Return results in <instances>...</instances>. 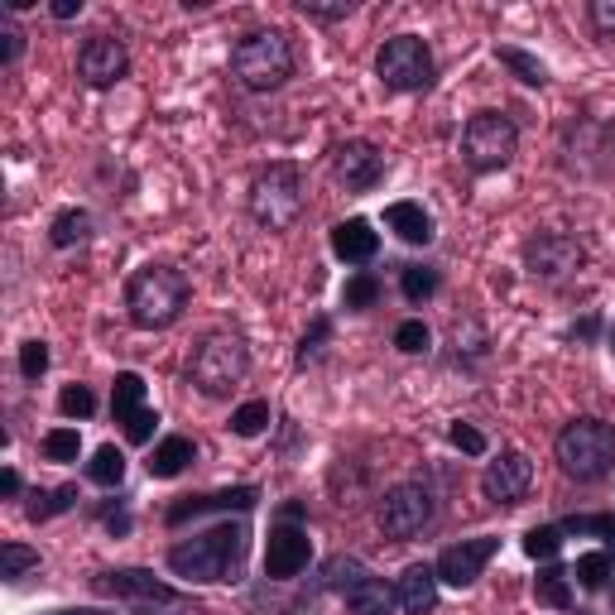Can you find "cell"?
Returning <instances> with one entry per match:
<instances>
[{"instance_id":"obj_51","label":"cell","mask_w":615,"mask_h":615,"mask_svg":"<svg viewBox=\"0 0 615 615\" xmlns=\"http://www.w3.org/2000/svg\"><path fill=\"white\" fill-rule=\"evenodd\" d=\"M606 543H611V553H615V534H611V539H606Z\"/></svg>"},{"instance_id":"obj_45","label":"cell","mask_w":615,"mask_h":615,"mask_svg":"<svg viewBox=\"0 0 615 615\" xmlns=\"http://www.w3.org/2000/svg\"><path fill=\"white\" fill-rule=\"evenodd\" d=\"M587 20L601 39H615V0H591L587 5Z\"/></svg>"},{"instance_id":"obj_42","label":"cell","mask_w":615,"mask_h":615,"mask_svg":"<svg viewBox=\"0 0 615 615\" xmlns=\"http://www.w3.org/2000/svg\"><path fill=\"white\" fill-rule=\"evenodd\" d=\"M43 371H49V342H39V337H35V342L20 346V375H25L29 385H35Z\"/></svg>"},{"instance_id":"obj_14","label":"cell","mask_w":615,"mask_h":615,"mask_svg":"<svg viewBox=\"0 0 615 615\" xmlns=\"http://www.w3.org/2000/svg\"><path fill=\"white\" fill-rule=\"evenodd\" d=\"M500 539H490V534H476V539H462V543H447L438 553V581H447V587H472V581H481V573H486V563L496 558Z\"/></svg>"},{"instance_id":"obj_24","label":"cell","mask_w":615,"mask_h":615,"mask_svg":"<svg viewBox=\"0 0 615 615\" xmlns=\"http://www.w3.org/2000/svg\"><path fill=\"white\" fill-rule=\"evenodd\" d=\"M534 601L548 611H573V573H563L558 563L539 567V577H534Z\"/></svg>"},{"instance_id":"obj_40","label":"cell","mask_w":615,"mask_h":615,"mask_svg":"<svg viewBox=\"0 0 615 615\" xmlns=\"http://www.w3.org/2000/svg\"><path fill=\"white\" fill-rule=\"evenodd\" d=\"M395 346H399L405 356H423V351L433 346V332L423 328L419 318H409V322H399V328H395Z\"/></svg>"},{"instance_id":"obj_22","label":"cell","mask_w":615,"mask_h":615,"mask_svg":"<svg viewBox=\"0 0 615 615\" xmlns=\"http://www.w3.org/2000/svg\"><path fill=\"white\" fill-rule=\"evenodd\" d=\"M385 227L395 231L405 245H433V236H438V231H433V217L419 203H389L385 207Z\"/></svg>"},{"instance_id":"obj_38","label":"cell","mask_w":615,"mask_h":615,"mask_svg":"<svg viewBox=\"0 0 615 615\" xmlns=\"http://www.w3.org/2000/svg\"><path fill=\"white\" fill-rule=\"evenodd\" d=\"M351 0H298V15L318 20V25H337V20H351Z\"/></svg>"},{"instance_id":"obj_39","label":"cell","mask_w":615,"mask_h":615,"mask_svg":"<svg viewBox=\"0 0 615 615\" xmlns=\"http://www.w3.org/2000/svg\"><path fill=\"white\" fill-rule=\"evenodd\" d=\"M59 413H63V419H92V413H97V395L87 385H63Z\"/></svg>"},{"instance_id":"obj_31","label":"cell","mask_w":615,"mask_h":615,"mask_svg":"<svg viewBox=\"0 0 615 615\" xmlns=\"http://www.w3.org/2000/svg\"><path fill=\"white\" fill-rule=\"evenodd\" d=\"M563 524H539V529L524 534V553L534 558V563H553L558 553H563Z\"/></svg>"},{"instance_id":"obj_44","label":"cell","mask_w":615,"mask_h":615,"mask_svg":"<svg viewBox=\"0 0 615 615\" xmlns=\"http://www.w3.org/2000/svg\"><path fill=\"white\" fill-rule=\"evenodd\" d=\"M25 59V29L20 25H10V20H0V63H20Z\"/></svg>"},{"instance_id":"obj_26","label":"cell","mask_w":615,"mask_h":615,"mask_svg":"<svg viewBox=\"0 0 615 615\" xmlns=\"http://www.w3.org/2000/svg\"><path fill=\"white\" fill-rule=\"evenodd\" d=\"M87 481L92 486H106V490H116L120 481H126V452L120 447H97L92 452V462H87Z\"/></svg>"},{"instance_id":"obj_15","label":"cell","mask_w":615,"mask_h":615,"mask_svg":"<svg viewBox=\"0 0 615 615\" xmlns=\"http://www.w3.org/2000/svg\"><path fill=\"white\" fill-rule=\"evenodd\" d=\"M332 174H337V183L346 193H371L380 178H385V154L371 140H346L332 150Z\"/></svg>"},{"instance_id":"obj_5","label":"cell","mask_w":615,"mask_h":615,"mask_svg":"<svg viewBox=\"0 0 615 615\" xmlns=\"http://www.w3.org/2000/svg\"><path fill=\"white\" fill-rule=\"evenodd\" d=\"M231 73L245 92H279L289 77L298 73L294 39L284 29H251L236 49H231Z\"/></svg>"},{"instance_id":"obj_49","label":"cell","mask_w":615,"mask_h":615,"mask_svg":"<svg viewBox=\"0 0 615 615\" xmlns=\"http://www.w3.org/2000/svg\"><path fill=\"white\" fill-rule=\"evenodd\" d=\"M106 529H111V534H130V514H116V510H106Z\"/></svg>"},{"instance_id":"obj_3","label":"cell","mask_w":615,"mask_h":615,"mask_svg":"<svg viewBox=\"0 0 615 615\" xmlns=\"http://www.w3.org/2000/svg\"><path fill=\"white\" fill-rule=\"evenodd\" d=\"M245 207H251V217H255V227H260V231H274V236H279V231H294L298 217L308 212V178H304V169L289 164V159L265 164V169L255 174Z\"/></svg>"},{"instance_id":"obj_9","label":"cell","mask_w":615,"mask_h":615,"mask_svg":"<svg viewBox=\"0 0 615 615\" xmlns=\"http://www.w3.org/2000/svg\"><path fill=\"white\" fill-rule=\"evenodd\" d=\"M433 514H438V505H433V490L419 486V481H399V486H389L385 496H380V510H375V524L385 539H419L423 529L433 524Z\"/></svg>"},{"instance_id":"obj_37","label":"cell","mask_w":615,"mask_h":615,"mask_svg":"<svg viewBox=\"0 0 615 615\" xmlns=\"http://www.w3.org/2000/svg\"><path fill=\"white\" fill-rule=\"evenodd\" d=\"M573 577H577V587L601 591V587H606V577H611V553H581L577 567H573Z\"/></svg>"},{"instance_id":"obj_29","label":"cell","mask_w":615,"mask_h":615,"mask_svg":"<svg viewBox=\"0 0 615 615\" xmlns=\"http://www.w3.org/2000/svg\"><path fill=\"white\" fill-rule=\"evenodd\" d=\"M77 505V486H59V490H35L29 496V520L43 524L53 520V514H68Z\"/></svg>"},{"instance_id":"obj_19","label":"cell","mask_w":615,"mask_h":615,"mask_svg":"<svg viewBox=\"0 0 615 615\" xmlns=\"http://www.w3.org/2000/svg\"><path fill=\"white\" fill-rule=\"evenodd\" d=\"M438 567L433 563H409L395 581V601L405 615H433L438 611Z\"/></svg>"},{"instance_id":"obj_16","label":"cell","mask_w":615,"mask_h":615,"mask_svg":"<svg viewBox=\"0 0 615 615\" xmlns=\"http://www.w3.org/2000/svg\"><path fill=\"white\" fill-rule=\"evenodd\" d=\"M312 558V539L298 524H274L270 543H265V577L270 581H294Z\"/></svg>"},{"instance_id":"obj_32","label":"cell","mask_w":615,"mask_h":615,"mask_svg":"<svg viewBox=\"0 0 615 615\" xmlns=\"http://www.w3.org/2000/svg\"><path fill=\"white\" fill-rule=\"evenodd\" d=\"M375 298H380V279H375L371 270H356L351 279H346V289H342L346 312H366V308H375Z\"/></svg>"},{"instance_id":"obj_11","label":"cell","mask_w":615,"mask_h":615,"mask_svg":"<svg viewBox=\"0 0 615 615\" xmlns=\"http://www.w3.org/2000/svg\"><path fill=\"white\" fill-rule=\"evenodd\" d=\"M77 77L92 92H106V87L126 82L130 77V49L116 35H87L82 49H77Z\"/></svg>"},{"instance_id":"obj_23","label":"cell","mask_w":615,"mask_h":615,"mask_svg":"<svg viewBox=\"0 0 615 615\" xmlns=\"http://www.w3.org/2000/svg\"><path fill=\"white\" fill-rule=\"evenodd\" d=\"M342 601H346V611H351V615H389V611L399 606L395 587H385L380 577H361Z\"/></svg>"},{"instance_id":"obj_25","label":"cell","mask_w":615,"mask_h":615,"mask_svg":"<svg viewBox=\"0 0 615 615\" xmlns=\"http://www.w3.org/2000/svg\"><path fill=\"white\" fill-rule=\"evenodd\" d=\"M87 236H92V212H87V207L59 212V217H53V227H49V241L59 245V251H73V245H82Z\"/></svg>"},{"instance_id":"obj_43","label":"cell","mask_w":615,"mask_h":615,"mask_svg":"<svg viewBox=\"0 0 615 615\" xmlns=\"http://www.w3.org/2000/svg\"><path fill=\"white\" fill-rule=\"evenodd\" d=\"M563 534H601V539H611L615 534V514H573V520L563 524Z\"/></svg>"},{"instance_id":"obj_36","label":"cell","mask_w":615,"mask_h":615,"mask_svg":"<svg viewBox=\"0 0 615 615\" xmlns=\"http://www.w3.org/2000/svg\"><path fill=\"white\" fill-rule=\"evenodd\" d=\"M328 342H332V318H322V312H318V318H312V328L304 332V342H298V351H294V366H298V371H304L308 361H318Z\"/></svg>"},{"instance_id":"obj_35","label":"cell","mask_w":615,"mask_h":615,"mask_svg":"<svg viewBox=\"0 0 615 615\" xmlns=\"http://www.w3.org/2000/svg\"><path fill=\"white\" fill-rule=\"evenodd\" d=\"M39 567V548H29V543H5L0 548V577L5 581H20L25 573H35Z\"/></svg>"},{"instance_id":"obj_48","label":"cell","mask_w":615,"mask_h":615,"mask_svg":"<svg viewBox=\"0 0 615 615\" xmlns=\"http://www.w3.org/2000/svg\"><path fill=\"white\" fill-rule=\"evenodd\" d=\"M597 332H601V318H597V312H591V318L581 322V328H573V342H591V337H597Z\"/></svg>"},{"instance_id":"obj_47","label":"cell","mask_w":615,"mask_h":615,"mask_svg":"<svg viewBox=\"0 0 615 615\" xmlns=\"http://www.w3.org/2000/svg\"><path fill=\"white\" fill-rule=\"evenodd\" d=\"M53 20H73V15H82V0H53Z\"/></svg>"},{"instance_id":"obj_41","label":"cell","mask_w":615,"mask_h":615,"mask_svg":"<svg viewBox=\"0 0 615 615\" xmlns=\"http://www.w3.org/2000/svg\"><path fill=\"white\" fill-rule=\"evenodd\" d=\"M447 443H452L457 447V452H466V457H486V433H481V428H472V423H462V419H457L452 423V428H447Z\"/></svg>"},{"instance_id":"obj_18","label":"cell","mask_w":615,"mask_h":615,"mask_svg":"<svg viewBox=\"0 0 615 615\" xmlns=\"http://www.w3.org/2000/svg\"><path fill=\"white\" fill-rule=\"evenodd\" d=\"M260 505V490L255 486H231V490H212V496H183L178 505H169V529H178V524H188V520H197V514H221V510H255Z\"/></svg>"},{"instance_id":"obj_8","label":"cell","mask_w":615,"mask_h":615,"mask_svg":"<svg viewBox=\"0 0 615 615\" xmlns=\"http://www.w3.org/2000/svg\"><path fill=\"white\" fill-rule=\"evenodd\" d=\"M520 150V126L500 111H476L462 130V164L472 174H496L505 169Z\"/></svg>"},{"instance_id":"obj_13","label":"cell","mask_w":615,"mask_h":615,"mask_svg":"<svg viewBox=\"0 0 615 615\" xmlns=\"http://www.w3.org/2000/svg\"><path fill=\"white\" fill-rule=\"evenodd\" d=\"M529 486H534V462L524 452H500L496 462L481 472V496H486L496 510L520 505V500L529 496Z\"/></svg>"},{"instance_id":"obj_12","label":"cell","mask_w":615,"mask_h":615,"mask_svg":"<svg viewBox=\"0 0 615 615\" xmlns=\"http://www.w3.org/2000/svg\"><path fill=\"white\" fill-rule=\"evenodd\" d=\"M111 419L120 423V433H126V443L144 447L154 438V423H159V413L144 405V375L140 371H120L116 385H111Z\"/></svg>"},{"instance_id":"obj_46","label":"cell","mask_w":615,"mask_h":615,"mask_svg":"<svg viewBox=\"0 0 615 615\" xmlns=\"http://www.w3.org/2000/svg\"><path fill=\"white\" fill-rule=\"evenodd\" d=\"M20 490H25V481H20L15 466H5V472H0V496H5V500H15Z\"/></svg>"},{"instance_id":"obj_6","label":"cell","mask_w":615,"mask_h":615,"mask_svg":"<svg viewBox=\"0 0 615 615\" xmlns=\"http://www.w3.org/2000/svg\"><path fill=\"white\" fill-rule=\"evenodd\" d=\"M251 375V351L236 332H207L188 356V385L207 399H227Z\"/></svg>"},{"instance_id":"obj_21","label":"cell","mask_w":615,"mask_h":615,"mask_svg":"<svg viewBox=\"0 0 615 615\" xmlns=\"http://www.w3.org/2000/svg\"><path fill=\"white\" fill-rule=\"evenodd\" d=\"M193 462H197L193 438H183V433H169V438H164V443L150 452V462H144V466H150L154 481H174V476H183Z\"/></svg>"},{"instance_id":"obj_33","label":"cell","mask_w":615,"mask_h":615,"mask_svg":"<svg viewBox=\"0 0 615 615\" xmlns=\"http://www.w3.org/2000/svg\"><path fill=\"white\" fill-rule=\"evenodd\" d=\"M361 577H371V573H366V563H361V558H332V563L322 567V587L342 591V597H346V591H351Z\"/></svg>"},{"instance_id":"obj_28","label":"cell","mask_w":615,"mask_h":615,"mask_svg":"<svg viewBox=\"0 0 615 615\" xmlns=\"http://www.w3.org/2000/svg\"><path fill=\"white\" fill-rule=\"evenodd\" d=\"M496 59L505 63V68H510L514 77H520V82H529V87H543V82H548V68H543V63L534 59V53L514 49V43H500V49H496Z\"/></svg>"},{"instance_id":"obj_4","label":"cell","mask_w":615,"mask_h":615,"mask_svg":"<svg viewBox=\"0 0 615 615\" xmlns=\"http://www.w3.org/2000/svg\"><path fill=\"white\" fill-rule=\"evenodd\" d=\"M553 457L567 481L597 486V481H606L615 472V423L597 419V413H581V419H573L558 433Z\"/></svg>"},{"instance_id":"obj_1","label":"cell","mask_w":615,"mask_h":615,"mask_svg":"<svg viewBox=\"0 0 615 615\" xmlns=\"http://www.w3.org/2000/svg\"><path fill=\"white\" fill-rule=\"evenodd\" d=\"M245 548H251L245 524L217 520L212 529L193 534V539H178L169 548V573L183 577V581H241L245 577Z\"/></svg>"},{"instance_id":"obj_2","label":"cell","mask_w":615,"mask_h":615,"mask_svg":"<svg viewBox=\"0 0 615 615\" xmlns=\"http://www.w3.org/2000/svg\"><path fill=\"white\" fill-rule=\"evenodd\" d=\"M188 294H193V289H188L183 270H174V265H144L126 284V318L136 322L140 332H164L183 318Z\"/></svg>"},{"instance_id":"obj_20","label":"cell","mask_w":615,"mask_h":615,"mask_svg":"<svg viewBox=\"0 0 615 615\" xmlns=\"http://www.w3.org/2000/svg\"><path fill=\"white\" fill-rule=\"evenodd\" d=\"M332 255L346 265H366L380 255V231L366 217H346L332 227Z\"/></svg>"},{"instance_id":"obj_50","label":"cell","mask_w":615,"mask_h":615,"mask_svg":"<svg viewBox=\"0 0 615 615\" xmlns=\"http://www.w3.org/2000/svg\"><path fill=\"white\" fill-rule=\"evenodd\" d=\"M43 615H106V611H87V606H77V611H43Z\"/></svg>"},{"instance_id":"obj_34","label":"cell","mask_w":615,"mask_h":615,"mask_svg":"<svg viewBox=\"0 0 615 615\" xmlns=\"http://www.w3.org/2000/svg\"><path fill=\"white\" fill-rule=\"evenodd\" d=\"M39 447H43L49 462H77V457H82V433L77 428H49Z\"/></svg>"},{"instance_id":"obj_30","label":"cell","mask_w":615,"mask_h":615,"mask_svg":"<svg viewBox=\"0 0 615 615\" xmlns=\"http://www.w3.org/2000/svg\"><path fill=\"white\" fill-rule=\"evenodd\" d=\"M438 284H443V274L433 270V265H405V270H399V289H405L409 304L433 298V294H438Z\"/></svg>"},{"instance_id":"obj_7","label":"cell","mask_w":615,"mask_h":615,"mask_svg":"<svg viewBox=\"0 0 615 615\" xmlns=\"http://www.w3.org/2000/svg\"><path fill=\"white\" fill-rule=\"evenodd\" d=\"M375 77L385 92H428L438 77V59H433L428 39L419 35H395L380 43L375 53Z\"/></svg>"},{"instance_id":"obj_17","label":"cell","mask_w":615,"mask_h":615,"mask_svg":"<svg viewBox=\"0 0 615 615\" xmlns=\"http://www.w3.org/2000/svg\"><path fill=\"white\" fill-rule=\"evenodd\" d=\"M92 591H102V597H126V601H174L178 597L169 581H159L154 573H144V567H116V573H97L92 577Z\"/></svg>"},{"instance_id":"obj_27","label":"cell","mask_w":615,"mask_h":615,"mask_svg":"<svg viewBox=\"0 0 615 615\" xmlns=\"http://www.w3.org/2000/svg\"><path fill=\"white\" fill-rule=\"evenodd\" d=\"M270 423H274L270 399H251V405L231 409V433L236 438H260V433H270Z\"/></svg>"},{"instance_id":"obj_10","label":"cell","mask_w":615,"mask_h":615,"mask_svg":"<svg viewBox=\"0 0 615 615\" xmlns=\"http://www.w3.org/2000/svg\"><path fill=\"white\" fill-rule=\"evenodd\" d=\"M581 260H587V251H581V241L567 236V231H534V236L524 241V270L534 279H548V284L577 274Z\"/></svg>"}]
</instances>
